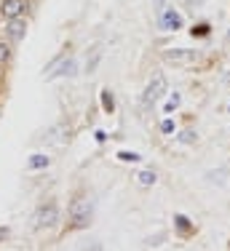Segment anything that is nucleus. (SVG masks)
I'll use <instances>...</instances> for the list:
<instances>
[{"label":"nucleus","instance_id":"obj_18","mask_svg":"<svg viewBox=\"0 0 230 251\" xmlns=\"http://www.w3.org/2000/svg\"><path fill=\"white\" fill-rule=\"evenodd\" d=\"M179 139H182L185 145H190V142H196V134H193V131H185V134L179 136Z\"/></svg>","mask_w":230,"mask_h":251},{"label":"nucleus","instance_id":"obj_9","mask_svg":"<svg viewBox=\"0 0 230 251\" xmlns=\"http://www.w3.org/2000/svg\"><path fill=\"white\" fill-rule=\"evenodd\" d=\"M155 171H142V174H139V184H142V187H150V184H155Z\"/></svg>","mask_w":230,"mask_h":251},{"label":"nucleus","instance_id":"obj_7","mask_svg":"<svg viewBox=\"0 0 230 251\" xmlns=\"http://www.w3.org/2000/svg\"><path fill=\"white\" fill-rule=\"evenodd\" d=\"M161 27L163 29H179L182 27V16L174 8H161Z\"/></svg>","mask_w":230,"mask_h":251},{"label":"nucleus","instance_id":"obj_17","mask_svg":"<svg viewBox=\"0 0 230 251\" xmlns=\"http://www.w3.org/2000/svg\"><path fill=\"white\" fill-rule=\"evenodd\" d=\"M161 131H163V134H172V131H174V121H163L161 123Z\"/></svg>","mask_w":230,"mask_h":251},{"label":"nucleus","instance_id":"obj_8","mask_svg":"<svg viewBox=\"0 0 230 251\" xmlns=\"http://www.w3.org/2000/svg\"><path fill=\"white\" fill-rule=\"evenodd\" d=\"M11 56H14V49H11V43H0V64H8Z\"/></svg>","mask_w":230,"mask_h":251},{"label":"nucleus","instance_id":"obj_6","mask_svg":"<svg viewBox=\"0 0 230 251\" xmlns=\"http://www.w3.org/2000/svg\"><path fill=\"white\" fill-rule=\"evenodd\" d=\"M24 32H27V22L22 19H8V27H5V35H8V40H14V43H19L24 40Z\"/></svg>","mask_w":230,"mask_h":251},{"label":"nucleus","instance_id":"obj_16","mask_svg":"<svg viewBox=\"0 0 230 251\" xmlns=\"http://www.w3.org/2000/svg\"><path fill=\"white\" fill-rule=\"evenodd\" d=\"M193 35H198V38H203V35H209V25H198L193 29Z\"/></svg>","mask_w":230,"mask_h":251},{"label":"nucleus","instance_id":"obj_4","mask_svg":"<svg viewBox=\"0 0 230 251\" xmlns=\"http://www.w3.org/2000/svg\"><path fill=\"white\" fill-rule=\"evenodd\" d=\"M35 222H38V227H51V225H57L59 222V211H57V206H40L38 208V214H35Z\"/></svg>","mask_w":230,"mask_h":251},{"label":"nucleus","instance_id":"obj_15","mask_svg":"<svg viewBox=\"0 0 230 251\" xmlns=\"http://www.w3.org/2000/svg\"><path fill=\"white\" fill-rule=\"evenodd\" d=\"M118 158L126 160V163H134V160H139V155H137V152H120Z\"/></svg>","mask_w":230,"mask_h":251},{"label":"nucleus","instance_id":"obj_5","mask_svg":"<svg viewBox=\"0 0 230 251\" xmlns=\"http://www.w3.org/2000/svg\"><path fill=\"white\" fill-rule=\"evenodd\" d=\"M198 53L196 51H187V49H169V51H163V59L166 62H174V64H187V62H193Z\"/></svg>","mask_w":230,"mask_h":251},{"label":"nucleus","instance_id":"obj_1","mask_svg":"<svg viewBox=\"0 0 230 251\" xmlns=\"http://www.w3.org/2000/svg\"><path fill=\"white\" fill-rule=\"evenodd\" d=\"M70 214H72V222H75V227H83V225L88 222V217H91V201H88V198H78L75 203H72Z\"/></svg>","mask_w":230,"mask_h":251},{"label":"nucleus","instance_id":"obj_13","mask_svg":"<svg viewBox=\"0 0 230 251\" xmlns=\"http://www.w3.org/2000/svg\"><path fill=\"white\" fill-rule=\"evenodd\" d=\"M48 166V158L46 155H32V160H29V169H43Z\"/></svg>","mask_w":230,"mask_h":251},{"label":"nucleus","instance_id":"obj_12","mask_svg":"<svg viewBox=\"0 0 230 251\" xmlns=\"http://www.w3.org/2000/svg\"><path fill=\"white\" fill-rule=\"evenodd\" d=\"M174 222H177V227H179L182 232H190V230H193V227H190V219L182 217V214H177V217H174Z\"/></svg>","mask_w":230,"mask_h":251},{"label":"nucleus","instance_id":"obj_14","mask_svg":"<svg viewBox=\"0 0 230 251\" xmlns=\"http://www.w3.org/2000/svg\"><path fill=\"white\" fill-rule=\"evenodd\" d=\"M179 101H182V97H179V94H174L172 99H169V104H166V112H172V110H177L179 107Z\"/></svg>","mask_w":230,"mask_h":251},{"label":"nucleus","instance_id":"obj_3","mask_svg":"<svg viewBox=\"0 0 230 251\" xmlns=\"http://www.w3.org/2000/svg\"><path fill=\"white\" fill-rule=\"evenodd\" d=\"M27 11V0H0V16L3 19H19Z\"/></svg>","mask_w":230,"mask_h":251},{"label":"nucleus","instance_id":"obj_11","mask_svg":"<svg viewBox=\"0 0 230 251\" xmlns=\"http://www.w3.org/2000/svg\"><path fill=\"white\" fill-rule=\"evenodd\" d=\"M102 107H105L107 112H113V110H115V99H113V94H110V91H102Z\"/></svg>","mask_w":230,"mask_h":251},{"label":"nucleus","instance_id":"obj_10","mask_svg":"<svg viewBox=\"0 0 230 251\" xmlns=\"http://www.w3.org/2000/svg\"><path fill=\"white\" fill-rule=\"evenodd\" d=\"M225 171H209V174H206V179H209V182L211 184H225Z\"/></svg>","mask_w":230,"mask_h":251},{"label":"nucleus","instance_id":"obj_2","mask_svg":"<svg viewBox=\"0 0 230 251\" xmlns=\"http://www.w3.org/2000/svg\"><path fill=\"white\" fill-rule=\"evenodd\" d=\"M163 91H166V77L158 75V77H155V80L147 86V91H144V97H142V104H144V107H153L155 101L163 97Z\"/></svg>","mask_w":230,"mask_h":251}]
</instances>
